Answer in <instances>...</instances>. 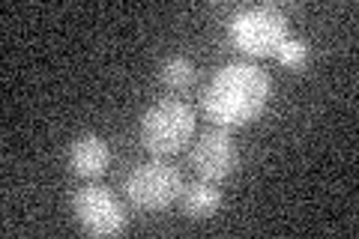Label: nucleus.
Segmentation results:
<instances>
[{
	"instance_id": "nucleus-1",
	"label": "nucleus",
	"mask_w": 359,
	"mask_h": 239,
	"mask_svg": "<svg viewBox=\"0 0 359 239\" xmlns=\"http://www.w3.org/2000/svg\"><path fill=\"white\" fill-rule=\"evenodd\" d=\"M269 93H273L269 75L261 66L243 60L216 69L204 96H201V105H204V114L212 120V126L237 129L261 117Z\"/></svg>"
},
{
	"instance_id": "nucleus-2",
	"label": "nucleus",
	"mask_w": 359,
	"mask_h": 239,
	"mask_svg": "<svg viewBox=\"0 0 359 239\" xmlns=\"http://www.w3.org/2000/svg\"><path fill=\"white\" fill-rule=\"evenodd\" d=\"M195 135V111L183 99H159L141 117V141L147 153L174 156L192 141Z\"/></svg>"
},
{
	"instance_id": "nucleus-3",
	"label": "nucleus",
	"mask_w": 359,
	"mask_h": 239,
	"mask_svg": "<svg viewBox=\"0 0 359 239\" xmlns=\"http://www.w3.org/2000/svg\"><path fill=\"white\" fill-rule=\"evenodd\" d=\"M228 33L233 48L249 57H269L287 39V15L273 4L243 6L231 15Z\"/></svg>"
},
{
	"instance_id": "nucleus-4",
	"label": "nucleus",
	"mask_w": 359,
	"mask_h": 239,
	"mask_svg": "<svg viewBox=\"0 0 359 239\" xmlns=\"http://www.w3.org/2000/svg\"><path fill=\"white\" fill-rule=\"evenodd\" d=\"M180 195H183V177L174 165L162 162V158L138 165L126 177V198L135 210L159 212L180 200Z\"/></svg>"
},
{
	"instance_id": "nucleus-5",
	"label": "nucleus",
	"mask_w": 359,
	"mask_h": 239,
	"mask_svg": "<svg viewBox=\"0 0 359 239\" xmlns=\"http://www.w3.org/2000/svg\"><path fill=\"white\" fill-rule=\"evenodd\" d=\"M72 212L78 224H81V231L90 236H117L126 231V221H129L126 207L105 186L78 189L72 198Z\"/></svg>"
},
{
	"instance_id": "nucleus-6",
	"label": "nucleus",
	"mask_w": 359,
	"mask_h": 239,
	"mask_svg": "<svg viewBox=\"0 0 359 239\" xmlns=\"http://www.w3.org/2000/svg\"><path fill=\"white\" fill-rule=\"evenodd\" d=\"M237 146H233L228 129H210L198 138V144L192 146V168L198 170L201 179H210V183H222L228 179L233 170H237Z\"/></svg>"
},
{
	"instance_id": "nucleus-7",
	"label": "nucleus",
	"mask_w": 359,
	"mask_h": 239,
	"mask_svg": "<svg viewBox=\"0 0 359 239\" xmlns=\"http://www.w3.org/2000/svg\"><path fill=\"white\" fill-rule=\"evenodd\" d=\"M111 162V150L108 141L96 132H84L69 144V168L75 177L81 179H96L108 170Z\"/></svg>"
},
{
	"instance_id": "nucleus-8",
	"label": "nucleus",
	"mask_w": 359,
	"mask_h": 239,
	"mask_svg": "<svg viewBox=\"0 0 359 239\" xmlns=\"http://www.w3.org/2000/svg\"><path fill=\"white\" fill-rule=\"evenodd\" d=\"M180 203H183L186 219L192 221H207L210 215H216L222 207V191L216 183L210 179H198V183L186 186L183 195H180Z\"/></svg>"
},
{
	"instance_id": "nucleus-9",
	"label": "nucleus",
	"mask_w": 359,
	"mask_h": 239,
	"mask_svg": "<svg viewBox=\"0 0 359 239\" xmlns=\"http://www.w3.org/2000/svg\"><path fill=\"white\" fill-rule=\"evenodd\" d=\"M159 81L168 90H174V93H183V90H189L195 84V63L183 54L165 57L162 66H159Z\"/></svg>"
},
{
	"instance_id": "nucleus-10",
	"label": "nucleus",
	"mask_w": 359,
	"mask_h": 239,
	"mask_svg": "<svg viewBox=\"0 0 359 239\" xmlns=\"http://www.w3.org/2000/svg\"><path fill=\"white\" fill-rule=\"evenodd\" d=\"M276 57H278V63L282 66H287V69H302V66H306V57H309V45L302 39H290L287 36L282 45H278Z\"/></svg>"
}]
</instances>
